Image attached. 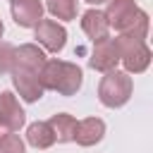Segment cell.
I'll return each mask as SVG.
<instances>
[{
	"instance_id": "obj_1",
	"label": "cell",
	"mask_w": 153,
	"mask_h": 153,
	"mask_svg": "<svg viewBox=\"0 0 153 153\" xmlns=\"http://www.w3.org/2000/svg\"><path fill=\"white\" fill-rule=\"evenodd\" d=\"M38 79H41V86L43 88L57 91L60 96H74L81 88L84 74H81V67L74 65V62H67V60H48L43 65Z\"/></svg>"
},
{
	"instance_id": "obj_2",
	"label": "cell",
	"mask_w": 153,
	"mask_h": 153,
	"mask_svg": "<svg viewBox=\"0 0 153 153\" xmlns=\"http://www.w3.org/2000/svg\"><path fill=\"white\" fill-rule=\"evenodd\" d=\"M131 76L127 72H105V76L98 84V98L105 108H122L129 98H131Z\"/></svg>"
},
{
	"instance_id": "obj_3",
	"label": "cell",
	"mask_w": 153,
	"mask_h": 153,
	"mask_svg": "<svg viewBox=\"0 0 153 153\" xmlns=\"http://www.w3.org/2000/svg\"><path fill=\"white\" fill-rule=\"evenodd\" d=\"M115 45H117L120 62L124 65L127 74H141V72H146V67L151 65V48L146 45V41L120 33L115 38Z\"/></svg>"
},
{
	"instance_id": "obj_4",
	"label": "cell",
	"mask_w": 153,
	"mask_h": 153,
	"mask_svg": "<svg viewBox=\"0 0 153 153\" xmlns=\"http://www.w3.org/2000/svg\"><path fill=\"white\" fill-rule=\"evenodd\" d=\"M108 24L115 26L120 33H127L134 29V24L146 14L143 10H139V5L134 0H108V10L103 12Z\"/></svg>"
},
{
	"instance_id": "obj_5",
	"label": "cell",
	"mask_w": 153,
	"mask_h": 153,
	"mask_svg": "<svg viewBox=\"0 0 153 153\" xmlns=\"http://www.w3.org/2000/svg\"><path fill=\"white\" fill-rule=\"evenodd\" d=\"M36 41L48 53H60L67 43V29L53 19H41L36 24Z\"/></svg>"
},
{
	"instance_id": "obj_6",
	"label": "cell",
	"mask_w": 153,
	"mask_h": 153,
	"mask_svg": "<svg viewBox=\"0 0 153 153\" xmlns=\"http://www.w3.org/2000/svg\"><path fill=\"white\" fill-rule=\"evenodd\" d=\"M120 62V53H117V45H115V38H103V41H96L93 43V50H91V57H88V67L91 69H98V72H112Z\"/></svg>"
},
{
	"instance_id": "obj_7",
	"label": "cell",
	"mask_w": 153,
	"mask_h": 153,
	"mask_svg": "<svg viewBox=\"0 0 153 153\" xmlns=\"http://www.w3.org/2000/svg\"><path fill=\"white\" fill-rule=\"evenodd\" d=\"M12 84H14V88L19 91V96L26 100V103H36L41 96H43V86H41V79H38V74H33V72H26V69H22V67H12Z\"/></svg>"
},
{
	"instance_id": "obj_8",
	"label": "cell",
	"mask_w": 153,
	"mask_h": 153,
	"mask_svg": "<svg viewBox=\"0 0 153 153\" xmlns=\"http://www.w3.org/2000/svg\"><path fill=\"white\" fill-rule=\"evenodd\" d=\"M24 122H26V115H24L17 96L10 91H2L0 93V124H2V129L17 131Z\"/></svg>"
},
{
	"instance_id": "obj_9",
	"label": "cell",
	"mask_w": 153,
	"mask_h": 153,
	"mask_svg": "<svg viewBox=\"0 0 153 153\" xmlns=\"http://www.w3.org/2000/svg\"><path fill=\"white\" fill-rule=\"evenodd\" d=\"M45 62H48V57H45V53L36 43H24V45L14 48V65L12 67H22L26 72L41 74V69H43Z\"/></svg>"
},
{
	"instance_id": "obj_10",
	"label": "cell",
	"mask_w": 153,
	"mask_h": 153,
	"mask_svg": "<svg viewBox=\"0 0 153 153\" xmlns=\"http://www.w3.org/2000/svg\"><path fill=\"white\" fill-rule=\"evenodd\" d=\"M12 19L17 26H36L43 19V2L41 0H12Z\"/></svg>"
},
{
	"instance_id": "obj_11",
	"label": "cell",
	"mask_w": 153,
	"mask_h": 153,
	"mask_svg": "<svg viewBox=\"0 0 153 153\" xmlns=\"http://www.w3.org/2000/svg\"><path fill=\"white\" fill-rule=\"evenodd\" d=\"M103 136H105V122L100 117H86V120L76 122L74 141L79 146H96Z\"/></svg>"
},
{
	"instance_id": "obj_12",
	"label": "cell",
	"mask_w": 153,
	"mask_h": 153,
	"mask_svg": "<svg viewBox=\"0 0 153 153\" xmlns=\"http://www.w3.org/2000/svg\"><path fill=\"white\" fill-rule=\"evenodd\" d=\"M81 29L93 43L110 36V24H108V19L100 10H86L81 14Z\"/></svg>"
},
{
	"instance_id": "obj_13",
	"label": "cell",
	"mask_w": 153,
	"mask_h": 153,
	"mask_svg": "<svg viewBox=\"0 0 153 153\" xmlns=\"http://www.w3.org/2000/svg\"><path fill=\"white\" fill-rule=\"evenodd\" d=\"M53 134H55V141L57 143H67V141H74V131H76V120L67 112H57L48 120Z\"/></svg>"
},
{
	"instance_id": "obj_14",
	"label": "cell",
	"mask_w": 153,
	"mask_h": 153,
	"mask_svg": "<svg viewBox=\"0 0 153 153\" xmlns=\"http://www.w3.org/2000/svg\"><path fill=\"white\" fill-rule=\"evenodd\" d=\"M26 141L33 148H50L55 143V134H53L48 122H33L26 129Z\"/></svg>"
},
{
	"instance_id": "obj_15",
	"label": "cell",
	"mask_w": 153,
	"mask_h": 153,
	"mask_svg": "<svg viewBox=\"0 0 153 153\" xmlns=\"http://www.w3.org/2000/svg\"><path fill=\"white\" fill-rule=\"evenodd\" d=\"M45 7L53 17L65 19V22L76 17V0H45Z\"/></svg>"
},
{
	"instance_id": "obj_16",
	"label": "cell",
	"mask_w": 153,
	"mask_h": 153,
	"mask_svg": "<svg viewBox=\"0 0 153 153\" xmlns=\"http://www.w3.org/2000/svg\"><path fill=\"white\" fill-rule=\"evenodd\" d=\"M0 153H26V148L17 134H5L0 139Z\"/></svg>"
},
{
	"instance_id": "obj_17",
	"label": "cell",
	"mask_w": 153,
	"mask_h": 153,
	"mask_svg": "<svg viewBox=\"0 0 153 153\" xmlns=\"http://www.w3.org/2000/svg\"><path fill=\"white\" fill-rule=\"evenodd\" d=\"M12 65H14V45L0 43V74L12 72Z\"/></svg>"
},
{
	"instance_id": "obj_18",
	"label": "cell",
	"mask_w": 153,
	"mask_h": 153,
	"mask_svg": "<svg viewBox=\"0 0 153 153\" xmlns=\"http://www.w3.org/2000/svg\"><path fill=\"white\" fill-rule=\"evenodd\" d=\"M86 2H88V5H96V7H98V5H103V2H108V0H86Z\"/></svg>"
},
{
	"instance_id": "obj_19",
	"label": "cell",
	"mask_w": 153,
	"mask_h": 153,
	"mask_svg": "<svg viewBox=\"0 0 153 153\" xmlns=\"http://www.w3.org/2000/svg\"><path fill=\"white\" fill-rule=\"evenodd\" d=\"M5 131H7V129H2V124H0V139L5 136Z\"/></svg>"
},
{
	"instance_id": "obj_20",
	"label": "cell",
	"mask_w": 153,
	"mask_h": 153,
	"mask_svg": "<svg viewBox=\"0 0 153 153\" xmlns=\"http://www.w3.org/2000/svg\"><path fill=\"white\" fill-rule=\"evenodd\" d=\"M2 31H5V26H2V22H0V36H2Z\"/></svg>"
}]
</instances>
